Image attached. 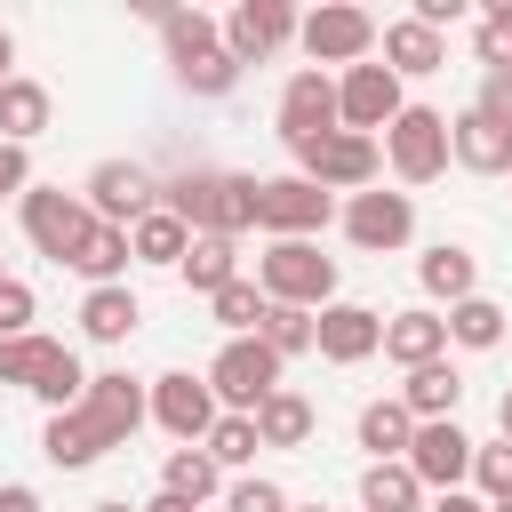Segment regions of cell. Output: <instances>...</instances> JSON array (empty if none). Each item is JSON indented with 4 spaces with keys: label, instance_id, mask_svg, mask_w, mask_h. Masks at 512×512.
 I'll list each match as a JSON object with an SVG mask.
<instances>
[{
    "label": "cell",
    "instance_id": "obj_54",
    "mask_svg": "<svg viewBox=\"0 0 512 512\" xmlns=\"http://www.w3.org/2000/svg\"><path fill=\"white\" fill-rule=\"evenodd\" d=\"M0 280H8V272H0Z\"/></svg>",
    "mask_w": 512,
    "mask_h": 512
},
{
    "label": "cell",
    "instance_id": "obj_22",
    "mask_svg": "<svg viewBox=\"0 0 512 512\" xmlns=\"http://www.w3.org/2000/svg\"><path fill=\"white\" fill-rule=\"evenodd\" d=\"M416 280H424V296H448V304H464V296H480V288H472V280H480V256H472L464 240H440V248H424Z\"/></svg>",
    "mask_w": 512,
    "mask_h": 512
},
{
    "label": "cell",
    "instance_id": "obj_6",
    "mask_svg": "<svg viewBox=\"0 0 512 512\" xmlns=\"http://www.w3.org/2000/svg\"><path fill=\"white\" fill-rule=\"evenodd\" d=\"M296 40H304V56H312V64H344V72H352V64H368V48H376L384 32H376V16H368V8L328 0V8H312V16L296 24Z\"/></svg>",
    "mask_w": 512,
    "mask_h": 512
},
{
    "label": "cell",
    "instance_id": "obj_10",
    "mask_svg": "<svg viewBox=\"0 0 512 512\" xmlns=\"http://www.w3.org/2000/svg\"><path fill=\"white\" fill-rule=\"evenodd\" d=\"M344 128V112H336V80L320 72V64H304L288 88H280V136H288V152H304V144H328Z\"/></svg>",
    "mask_w": 512,
    "mask_h": 512
},
{
    "label": "cell",
    "instance_id": "obj_50",
    "mask_svg": "<svg viewBox=\"0 0 512 512\" xmlns=\"http://www.w3.org/2000/svg\"><path fill=\"white\" fill-rule=\"evenodd\" d=\"M496 424H504V440H512V392H504V400H496Z\"/></svg>",
    "mask_w": 512,
    "mask_h": 512
},
{
    "label": "cell",
    "instance_id": "obj_47",
    "mask_svg": "<svg viewBox=\"0 0 512 512\" xmlns=\"http://www.w3.org/2000/svg\"><path fill=\"white\" fill-rule=\"evenodd\" d=\"M432 512H488V504H480V496H464V488H456V496H432Z\"/></svg>",
    "mask_w": 512,
    "mask_h": 512
},
{
    "label": "cell",
    "instance_id": "obj_14",
    "mask_svg": "<svg viewBox=\"0 0 512 512\" xmlns=\"http://www.w3.org/2000/svg\"><path fill=\"white\" fill-rule=\"evenodd\" d=\"M336 112H344V128H352V136H376V128H392V120L408 112V96H400V72H392V64H352V72L336 80Z\"/></svg>",
    "mask_w": 512,
    "mask_h": 512
},
{
    "label": "cell",
    "instance_id": "obj_46",
    "mask_svg": "<svg viewBox=\"0 0 512 512\" xmlns=\"http://www.w3.org/2000/svg\"><path fill=\"white\" fill-rule=\"evenodd\" d=\"M0 512H40V488H24V480H8V488H0Z\"/></svg>",
    "mask_w": 512,
    "mask_h": 512
},
{
    "label": "cell",
    "instance_id": "obj_33",
    "mask_svg": "<svg viewBox=\"0 0 512 512\" xmlns=\"http://www.w3.org/2000/svg\"><path fill=\"white\" fill-rule=\"evenodd\" d=\"M40 456H48L56 472H88L104 448H96V432L80 424V408H64V416H48V432H40Z\"/></svg>",
    "mask_w": 512,
    "mask_h": 512
},
{
    "label": "cell",
    "instance_id": "obj_29",
    "mask_svg": "<svg viewBox=\"0 0 512 512\" xmlns=\"http://www.w3.org/2000/svg\"><path fill=\"white\" fill-rule=\"evenodd\" d=\"M160 488H168V496H184V504H208V496L224 488V464H216L208 448H168V464H160Z\"/></svg>",
    "mask_w": 512,
    "mask_h": 512
},
{
    "label": "cell",
    "instance_id": "obj_41",
    "mask_svg": "<svg viewBox=\"0 0 512 512\" xmlns=\"http://www.w3.org/2000/svg\"><path fill=\"white\" fill-rule=\"evenodd\" d=\"M480 64H488V72H512V0H496V8L480 16Z\"/></svg>",
    "mask_w": 512,
    "mask_h": 512
},
{
    "label": "cell",
    "instance_id": "obj_18",
    "mask_svg": "<svg viewBox=\"0 0 512 512\" xmlns=\"http://www.w3.org/2000/svg\"><path fill=\"white\" fill-rule=\"evenodd\" d=\"M384 360H400V368L448 360V312H424V304L392 312V320H384Z\"/></svg>",
    "mask_w": 512,
    "mask_h": 512
},
{
    "label": "cell",
    "instance_id": "obj_43",
    "mask_svg": "<svg viewBox=\"0 0 512 512\" xmlns=\"http://www.w3.org/2000/svg\"><path fill=\"white\" fill-rule=\"evenodd\" d=\"M32 312H40V296L24 280H0V336H32Z\"/></svg>",
    "mask_w": 512,
    "mask_h": 512
},
{
    "label": "cell",
    "instance_id": "obj_36",
    "mask_svg": "<svg viewBox=\"0 0 512 512\" xmlns=\"http://www.w3.org/2000/svg\"><path fill=\"white\" fill-rule=\"evenodd\" d=\"M208 312H216V328L256 336V328H264V312H272V296H264L256 280H232V288H216V296H208Z\"/></svg>",
    "mask_w": 512,
    "mask_h": 512
},
{
    "label": "cell",
    "instance_id": "obj_26",
    "mask_svg": "<svg viewBox=\"0 0 512 512\" xmlns=\"http://www.w3.org/2000/svg\"><path fill=\"white\" fill-rule=\"evenodd\" d=\"M408 440H416V416H408L400 400H368V408H360V448H368V464L408 456Z\"/></svg>",
    "mask_w": 512,
    "mask_h": 512
},
{
    "label": "cell",
    "instance_id": "obj_32",
    "mask_svg": "<svg viewBox=\"0 0 512 512\" xmlns=\"http://www.w3.org/2000/svg\"><path fill=\"white\" fill-rule=\"evenodd\" d=\"M448 344H464V352H496V344H504V304H496V296H464V304H448Z\"/></svg>",
    "mask_w": 512,
    "mask_h": 512
},
{
    "label": "cell",
    "instance_id": "obj_45",
    "mask_svg": "<svg viewBox=\"0 0 512 512\" xmlns=\"http://www.w3.org/2000/svg\"><path fill=\"white\" fill-rule=\"evenodd\" d=\"M8 192H16V200L32 192V160H24V144H0V200H8Z\"/></svg>",
    "mask_w": 512,
    "mask_h": 512
},
{
    "label": "cell",
    "instance_id": "obj_55",
    "mask_svg": "<svg viewBox=\"0 0 512 512\" xmlns=\"http://www.w3.org/2000/svg\"><path fill=\"white\" fill-rule=\"evenodd\" d=\"M0 88H8V80H0Z\"/></svg>",
    "mask_w": 512,
    "mask_h": 512
},
{
    "label": "cell",
    "instance_id": "obj_51",
    "mask_svg": "<svg viewBox=\"0 0 512 512\" xmlns=\"http://www.w3.org/2000/svg\"><path fill=\"white\" fill-rule=\"evenodd\" d=\"M96 512H144V504H120V496H104V504H96Z\"/></svg>",
    "mask_w": 512,
    "mask_h": 512
},
{
    "label": "cell",
    "instance_id": "obj_34",
    "mask_svg": "<svg viewBox=\"0 0 512 512\" xmlns=\"http://www.w3.org/2000/svg\"><path fill=\"white\" fill-rule=\"evenodd\" d=\"M56 352H64L56 336H0V384L40 392V376H48V360H56Z\"/></svg>",
    "mask_w": 512,
    "mask_h": 512
},
{
    "label": "cell",
    "instance_id": "obj_19",
    "mask_svg": "<svg viewBox=\"0 0 512 512\" xmlns=\"http://www.w3.org/2000/svg\"><path fill=\"white\" fill-rule=\"evenodd\" d=\"M448 152H456V168H472V176H504V168H512V136H504L496 120H480L472 104L448 120Z\"/></svg>",
    "mask_w": 512,
    "mask_h": 512
},
{
    "label": "cell",
    "instance_id": "obj_15",
    "mask_svg": "<svg viewBox=\"0 0 512 512\" xmlns=\"http://www.w3.org/2000/svg\"><path fill=\"white\" fill-rule=\"evenodd\" d=\"M408 232H416V200L408 192H352V208H344V240L352 248H368V256H392V248H408Z\"/></svg>",
    "mask_w": 512,
    "mask_h": 512
},
{
    "label": "cell",
    "instance_id": "obj_53",
    "mask_svg": "<svg viewBox=\"0 0 512 512\" xmlns=\"http://www.w3.org/2000/svg\"><path fill=\"white\" fill-rule=\"evenodd\" d=\"M496 512H512V496H504V504H496Z\"/></svg>",
    "mask_w": 512,
    "mask_h": 512
},
{
    "label": "cell",
    "instance_id": "obj_5",
    "mask_svg": "<svg viewBox=\"0 0 512 512\" xmlns=\"http://www.w3.org/2000/svg\"><path fill=\"white\" fill-rule=\"evenodd\" d=\"M384 160H392V176L400 184H432L456 152H448V112H432V104H408L392 128H384Z\"/></svg>",
    "mask_w": 512,
    "mask_h": 512
},
{
    "label": "cell",
    "instance_id": "obj_40",
    "mask_svg": "<svg viewBox=\"0 0 512 512\" xmlns=\"http://www.w3.org/2000/svg\"><path fill=\"white\" fill-rule=\"evenodd\" d=\"M472 480H480V504L496 512V504L512 496V440H488V448H472Z\"/></svg>",
    "mask_w": 512,
    "mask_h": 512
},
{
    "label": "cell",
    "instance_id": "obj_42",
    "mask_svg": "<svg viewBox=\"0 0 512 512\" xmlns=\"http://www.w3.org/2000/svg\"><path fill=\"white\" fill-rule=\"evenodd\" d=\"M224 512H288V488H280V480H264V472H248V480H232V488H224Z\"/></svg>",
    "mask_w": 512,
    "mask_h": 512
},
{
    "label": "cell",
    "instance_id": "obj_44",
    "mask_svg": "<svg viewBox=\"0 0 512 512\" xmlns=\"http://www.w3.org/2000/svg\"><path fill=\"white\" fill-rule=\"evenodd\" d=\"M472 112H480V120H496V128L512 136V72H480V96H472Z\"/></svg>",
    "mask_w": 512,
    "mask_h": 512
},
{
    "label": "cell",
    "instance_id": "obj_39",
    "mask_svg": "<svg viewBox=\"0 0 512 512\" xmlns=\"http://www.w3.org/2000/svg\"><path fill=\"white\" fill-rule=\"evenodd\" d=\"M200 448H208L216 464H256V448H264V440H256V416H216V432H208Z\"/></svg>",
    "mask_w": 512,
    "mask_h": 512
},
{
    "label": "cell",
    "instance_id": "obj_27",
    "mask_svg": "<svg viewBox=\"0 0 512 512\" xmlns=\"http://www.w3.org/2000/svg\"><path fill=\"white\" fill-rule=\"evenodd\" d=\"M48 112H56V104H48V88L16 72V80L0 88V144H32V136L48 128Z\"/></svg>",
    "mask_w": 512,
    "mask_h": 512
},
{
    "label": "cell",
    "instance_id": "obj_23",
    "mask_svg": "<svg viewBox=\"0 0 512 512\" xmlns=\"http://www.w3.org/2000/svg\"><path fill=\"white\" fill-rule=\"evenodd\" d=\"M456 400H464V376H456L448 360H432V368H408V384H400V408H408L416 424H440V416H456Z\"/></svg>",
    "mask_w": 512,
    "mask_h": 512
},
{
    "label": "cell",
    "instance_id": "obj_7",
    "mask_svg": "<svg viewBox=\"0 0 512 512\" xmlns=\"http://www.w3.org/2000/svg\"><path fill=\"white\" fill-rule=\"evenodd\" d=\"M144 416H152V392H144V384H136L128 368H104V376H88V400H80V424L96 432V448H128Z\"/></svg>",
    "mask_w": 512,
    "mask_h": 512
},
{
    "label": "cell",
    "instance_id": "obj_13",
    "mask_svg": "<svg viewBox=\"0 0 512 512\" xmlns=\"http://www.w3.org/2000/svg\"><path fill=\"white\" fill-rule=\"evenodd\" d=\"M472 448H480V440H464L456 416H440V424H416V440H408L400 464L424 480V496H456V488L472 480Z\"/></svg>",
    "mask_w": 512,
    "mask_h": 512
},
{
    "label": "cell",
    "instance_id": "obj_3",
    "mask_svg": "<svg viewBox=\"0 0 512 512\" xmlns=\"http://www.w3.org/2000/svg\"><path fill=\"white\" fill-rule=\"evenodd\" d=\"M280 368H288V360H280L264 336H232V344L208 360V392H216L224 416H256V408L280 392Z\"/></svg>",
    "mask_w": 512,
    "mask_h": 512
},
{
    "label": "cell",
    "instance_id": "obj_31",
    "mask_svg": "<svg viewBox=\"0 0 512 512\" xmlns=\"http://www.w3.org/2000/svg\"><path fill=\"white\" fill-rule=\"evenodd\" d=\"M176 272H184V288L216 296V288H232V280H240V248H232V240H216V232H200V240H192V256H184Z\"/></svg>",
    "mask_w": 512,
    "mask_h": 512
},
{
    "label": "cell",
    "instance_id": "obj_17",
    "mask_svg": "<svg viewBox=\"0 0 512 512\" xmlns=\"http://www.w3.org/2000/svg\"><path fill=\"white\" fill-rule=\"evenodd\" d=\"M368 352H384V312H368V304H328V312H320V360L360 368Z\"/></svg>",
    "mask_w": 512,
    "mask_h": 512
},
{
    "label": "cell",
    "instance_id": "obj_24",
    "mask_svg": "<svg viewBox=\"0 0 512 512\" xmlns=\"http://www.w3.org/2000/svg\"><path fill=\"white\" fill-rule=\"evenodd\" d=\"M128 248H136V264H184L192 256V224L176 208H152L144 224H128Z\"/></svg>",
    "mask_w": 512,
    "mask_h": 512
},
{
    "label": "cell",
    "instance_id": "obj_37",
    "mask_svg": "<svg viewBox=\"0 0 512 512\" xmlns=\"http://www.w3.org/2000/svg\"><path fill=\"white\" fill-rule=\"evenodd\" d=\"M280 360H296V352H320V312H296V304H272L264 312V328H256Z\"/></svg>",
    "mask_w": 512,
    "mask_h": 512
},
{
    "label": "cell",
    "instance_id": "obj_2",
    "mask_svg": "<svg viewBox=\"0 0 512 512\" xmlns=\"http://www.w3.org/2000/svg\"><path fill=\"white\" fill-rule=\"evenodd\" d=\"M256 288L272 304H296V312H328L336 304V256H320L312 240H272L256 256Z\"/></svg>",
    "mask_w": 512,
    "mask_h": 512
},
{
    "label": "cell",
    "instance_id": "obj_4",
    "mask_svg": "<svg viewBox=\"0 0 512 512\" xmlns=\"http://www.w3.org/2000/svg\"><path fill=\"white\" fill-rule=\"evenodd\" d=\"M88 232H96V216H88L80 192H64V184H32V192H24V240H32L48 264H72Z\"/></svg>",
    "mask_w": 512,
    "mask_h": 512
},
{
    "label": "cell",
    "instance_id": "obj_38",
    "mask_svg": "<svg viewBox=\"0 0 512 512\" xmlns=\"http://www.w3.org/2000/svg\"><path fill=\"white\" fill-rule=\"evenodd\" d=\"M176 80H184L192 96H232V88H240V64H232V48H208V56L176 64Z\"/></svg>",
    "mask_w": 512,
    "mask_h": 512
},
{
    "label": "cell",
    "instance_id": "obj_30",
    "mask_svg": "<svg viewBox=\"0 0 512 512\" xmlns=\"http://www.w3.org/2000/svg\"><path fill=\"white\" fill-rule=\"evenodd\" d=\"M416 504H424V480H416L400 456L360 472V512H416Z\"/></svg>",
    "mask_w": 512,
    "mask_h": 512
},
{
    "label": "cell",
    "instance_id": "obj_12",
    "mask_svg": "<svg viewBox=\"0 0 512 512\" xmlns=\"http://www.w3.org/2000/svg\"><path fill=\"white\" fill-rule=\"evenodd\" d=\"M216 392H208V376H192V368H168L160 384H152V424L168 432V440H184V448H200L208 432H216Z\"/></svg>",
    "mask_w": 512,
    "mask_h": 512
},
{
    "label": "cell",
    "instance_id": "obj_20",
    "mask_svg": "<svg viewBox=\"0 0 512 512\" xmlns=\"http://www.w3.org/2000/svg\"><path fill=\"white\" fill-rule=\"evenodd\" d=\"M384 64H392L400 80H424V72L448 64V40H440L432 24H416V16H400V24H384Z\"/></svg>",
    "mask_w": 512,
    "mask_h": 512
},
{
    "label": "cell",
    "instance_id": "obj_11",
    "mask_svg": "<svg viewBox=\"0 0 512 512\" xmlns=\"http://www.w3.org/2000/svg\"><path fill=\"white\" fill-rule=\"evenodd\" d=\"M328 224V192L312 176H264L256 184V232L272 240H312Z\"/></svg>",
    "mask_w": 512,
    "mask_h": 512
},
{
    "label": "cell",
    "instance_id": "obj_8",
    "mask_svg": "<svg viewBox=\"0 0 512 512\" xmlns=\"http://www.w3.org/2000/svg\"><path fill=\"white\" fill-rule=\"evenodd\" d=\"M376 168H384V144L376 136H352V128H336L328 144H304L296 152V176H312L320 192H368Z\"/></svg>",
    "mask_w": 512,
    "mask_h": 512
},
{
    "label": "cell",
    "instance_id": "obj_21",
    "mask_svg": "<svg viewBox=\"0 0 512 512\" xmlns=\"http://www.w3.org/2000/svg\"><path fill=\"white\" fill-rule=\"evenodd\" d=\"M136 320H144V304L128 296V280H120V288H88V296H80V336H88V344H128V336H136Z\"/></svg>",
    "mask_w": 512,
    "mask_h": 512
},
{
    "label": "cell",
    "instance_id": "obj_35",
    "mask_svg": "<svg viewBox=\"0 0 512 512\" xmlns=\"http://www.w3.org/2000/svg\"><path fill=\"white\" fill-rule=\"evenodd\" d=\"M160 40H168V64H192V56H208V48H224V24H208L200 8H168V24H160Z\"/></svg>",
    "mask_w": 512,
    "mask_h": 512
},
{
    "label": "cell",
    "instance_id": "obj_49",
    "mask_svg": "<svg viewBox=\"0 0 512 512\" xmlns=\"http://www.w3.org/2000/svg\"><path fill=\"white\" fill-rule=\"evenodd\" d=\"M8 64H16V40H8V24H0V80H16Z\"/></svg>",
    "mask_w": 512,
    "mask_h": 512
},
{
    "label": "cell",
    "instance_id": "obj_16",
    "mask_svg": "<svg viewBox=\"0 0 512 512\" xmlns=\"http://www.w3.org/2000/svg\"><path fill=\"white\" fill-rule=\"evenodd\" d=\"M296 8L288 0H240L232 16H224V48H232V64H264V56H280L288 40H296Z\"/></svg>",
    "mask_w": 512,
    "mask_h": 512
},
{
    "label": "cell",
    "instance_id": "obj_9",
    "mask_svg": "<svg viewBox=\"0 0 512 512\" xmlns=\"http://www.w3.org/2000/svg\"><path fill=\"white\" fill-rule=\"evenodd\" d=\"M80 200H88L96 224H120V232H128V224H144V216L160 208V184H152V168H136V160H96Z\"/></svg>",
    "mask_w": 512,
    "mask_h": 512
},
{
    "label": "cell",
    "instance_id": "obj_1",
    "mask_svg": "<svg viewBox=\"0 0 512 512\" xmlns=\"http://www.w3.org/2000/svg\"><path fill=\"white\" fill-rule=\"evenodd\" d=\"M160 208H176V216L192 224V240H200V232H216V240H240V232H256V176L192 168V176H176V184L160 192Z\"/></svg>",
    "mask_w": 512,
    "mask_h": 512
},
{
    "label": "cell",
    "instance_id": "obj_25",
    "mask_svg": "<svg viewBox=\"0 0 512 512\" xmlns=\"http://www.w3.org/2000/svg\"><path fill=\"white\" fill-rule=\"evenodd\" d=\"M136 264V248H128V232L120 224H96L88 240H80V256H72V272L88 280V288H120V272Z\"/></svg>",
    "mask_w": 512,
    "mask_h": 512
},
{
    "label": "cell",
    "instance_id": "obj_28",
    "mask_svg": "<svg viewBox=\"0 0 512 512\" xmlns=\"http://www.w3.org/2000/svg\"><path fill=\"white\" fill-rule=\"evenodd\" d=\"M256 440H264V448H304V440H312V400L280 384V392L256 408Z\"/></svg>",
    "mask_w": 512,
    "mask_h": 512
},
{
    "label": "cell",
    "instance_id": "obj_52",
    "mask_svg": "<svg viewBox=\"0 0 512 512\" xmlns=\"http://www.w3.org/2000/svg\"><path fill=\"white\" fill-rule=\"evenodd\" d=\"M288 512H328V504H288Z\"/></svg>",
    "mask_w": 512,
    "mask_h": 512
},
{
    "label": "cell",
    "instance_id": "obj_48",
    "mask_svg": "<svg viewBox=\"0 0 512 512\" xmlns=\"http://www.w3.org/2000/svg\"><path fill=\"white\" fill-rule=\"evenodd\" d=\"M144 512H200V504H184V496H168V488H160V496H152Z\"/></svg>",
    "mask_w": 512,
    "mask_h": 512
}]
</instances>
